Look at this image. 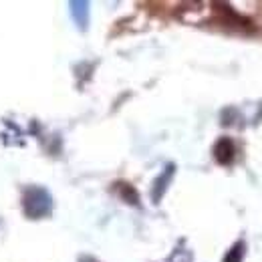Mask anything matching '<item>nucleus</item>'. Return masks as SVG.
Listing matches in <instances>:
<instances>
[{"label": "nucleus", "instance_id": "nucleus-1", "mask_svg": "<svg viewBox=\"0 0 262 262\" xmlns=\"http://www.w3.org/2000/svg\"><path fill=\"white\" fill-rule=\"evenodd\" d=\"M23 208H25V214L29 218H45L51 214L53 210V198L51 194L45 190V188H36L31 186L25 190V198H23Z\"/></svg>", "mask_w": 262, "mask_h": 262}, {"label": "nucleus", "instance_id": "nucleus-2", "mask_svg": "<svg viewBox=\"0 0 262 262\" xmlns=\"http://www.w3.org/2000/svg\"><path fill=\"white\" fill-rule=\"evenodd\" d=\"M214 158L222 165H230L236 158V145L230 137H220L214 145Z\"/></svg>", "mask_w": 262, "mask_h": 262}, {"label": "nucleus", "instance_id": "nucleus-3", "mask_svg": "<svg viewBox=\"0 0 262 262\" xmlns=\"http://www.w3.org/2000/svg\"><path fill=\"white\" fill-rule=\"evenodd\" d=\"M173 165H167L164 169V173L156 180V184H154V190H151V200L158 204L160 200H162V196L165 194V190H167V184L171 182V176H173Z\"/></svg>", "mask_w": 262, "mask_h": 262}, {"label": "nucleus", "instance_id": "nucleus-4", "mask_svg": "<svg viewBox=\"0 0 262 262\" xmlns=\"http://www.w3.org/2000/svg\"><path fill=\"white\" fill-rule=\"evenodd\" d=\"M89 4L87 2H71V12H73V18L75 23L81 27V29H87V23H89Z\"/></svg>", "mask_w": 262, "mask_h": 262}, {"label": "nucleus", "instance_id": "nucleus-5", "mask_svg": "<svg viewBox=\"0 0 262 262\" xmlns=\"http://www.w3.org/2000/svg\"><path fill=\"white\" fill-rule=\"evenodd\" d=\"M244 250H246V244H244L242 240L236 242L228 252H226V256H224V260L222 262H242L244 260Z\"/></svg>", "mask_w": 262, "mask_h": 262}, {"label": "nucleus", "instance_id": "nucleus-6", "mask_svg": "<svg viewBox=\"0 0 262 262\" xmlns=\"http://www.w3.org/2000/svg\"><path fill=\"white\" fill-rule=\"evenodd\" d=\"M119 194H121L123 200H127V202L133 204V206H137V204H139V196L135 194V190H133L131 186H127V184H121V192H119Z\"/></svg>", "mask_w": 262, "mask_h": 262}]
</instances>
